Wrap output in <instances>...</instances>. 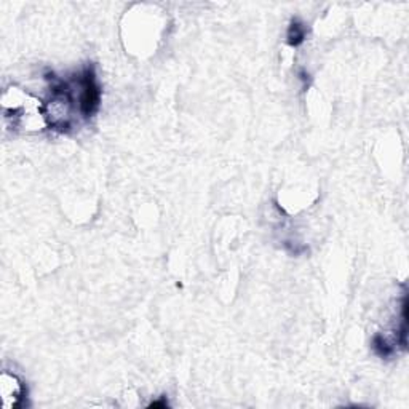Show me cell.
<instances>
[{"label": "cell", "instance_id": "6da1fadb", "mask_svg": "<svg viewBox=\"0 0 409 409\" xmlns=\"http://www.w3.org/2000/svg\"><path fill=\"white\" fill-rule=\"evenodd\" d=\"M72 84L77 98L79 117L84 121H90L98 114L101 108V98H103V86L99 84L96 69L88 62L82 67V71L72 75Z\"/></svg>", "mask_w": 409, "mask_h": 409}, {"label": "cell", "instance_id": "277c9868", "mask_svg": "<svg viewBox=\"0 0 409 409\" xmlns=\"http://www.w3.org/2000/svg\"><path fill=\"white\" fill-rule=\"evenodd\" d=\"M159 406H162V408H165V406H168V401H167V398L165 396H162V400H157V401H152L149 405V408H159Z\"/></svg>", "mask_w": 409, "mask_h": 409}, {"label": "cell", "instance_id": "7a4b0ae2", "mask_svg": "<svg viewBox=\"0 0 409 409\" xmlns=\"http://www.w3.org/2000/svg\"><path fill=\"white\" fill-rule=\"evenodd\" d=\"M0 395H2L5 409L21 408L28 395V388L16 374L2 373L0 376Z\"/></svg>", "mask_w": 409, "mask_h": 409}, {"label": "cell", "instance_id": "3957f363", "mask_svg": "<svg viewBox=\"0 0 409 409\" xmlns=\"http://www.w3.org/2000/svg\"><path fill=\"white\" fill-rule=\"evenodd\" d=\"M307 34H309L307 24L302 20H299V18H293L286 30L288 45H291V47L302 45V43H304L307 39Z\"/></svg>", "mask_w": 409, "mask_h": 409}]
</instances>
